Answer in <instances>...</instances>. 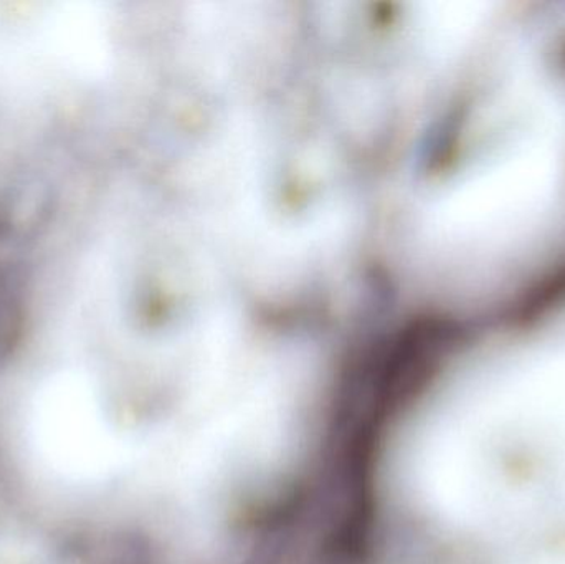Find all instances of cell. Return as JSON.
<instances>
[{
    "label": "cell",
    "instance_id": "1",
    "mask_svg": "<svg viewBox=\"0 0 565 564\" xmlns=\"http://www.w3.org/2000/svg\"><path fill=\"white\" fill-rule=\"evenodd\" d=\"M434 470L451 512L483 529L565 519V373L497 387L458 411Z\"/></svg>",
    "mask_w": 565,
    "mask_h": 564
}]
</instances>
